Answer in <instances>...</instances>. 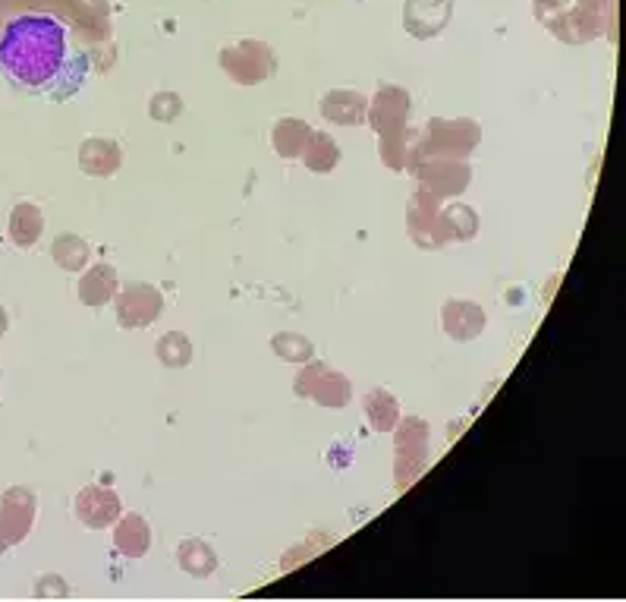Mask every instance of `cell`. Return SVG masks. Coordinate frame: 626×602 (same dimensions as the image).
Instances as JSON below:
<instances>
[{
	"mask_svg": "<svg viewBox=\"0 0 626 602\" xmlns=\"http://www.w3.org/2000/svg\"><path fill=\"white\" fill-rule=\"evenodd\" d=\"M66 64V29L51 13H20L0 32V69L25 89L54 86Z\"/></svg>",
	"mask_w": 626,
	"mask_h": 602,
	"instance_id": "cell-1",
	"label": "cell"
},
{
	"mask_svg": "<svg viewBox=\"0 0 626 602\" xmlns=\"http://www.w3.org/2000/svg\"><path fill=\"white\" fill-rule=\"evenodd\" d=\"M432 461V429L422 417H400L393 426V480L397 490H410Z\"/></svg>",
	"mask_w": 626,
	"mask_h": 602,
	"instance_id": "cell-2",
	"label": "cell"
},
{
	"mask_svg": "<svg viewBox=\"0 0 626 602\" xmlns=\"http://www.w3.org/2000/svg\"><path fill=\"white\" fill-rule=\"evenodd\" d=\"M482 142V127L473 117H432L419 130V152L415 158H466L473 155Z\"/></svg>",
	"mask_w": 626,
	"mask_h": 602,
	"instance_id": "cell-3",
	"label": "cell"
},
{
	"mask_svg": "<svg viewBox=\"0 0 626 602\" xmlns=\"http://www.w3.org/2000/svg\"><path fill=\"white\" fill-rule=\"evenodd\" d=\"M217 61L237 86H259L278 69V57L271 45H265L259 39H239L234 45L220 47Z\"/></svg>",
	"mask_w": 626,
	"mask_h": 602,
	"instance_id": "cell-4",
	"label": "cell"
},
{
	"mask_svg": "<svg viewBox=\"0 0 626 602\" xmlns=\"http://www.w3.org/2000/svg\"><path fill=\"white\" fill-rule=\"evenodd\" d=\"M293 395L303 398V401H315L331 410H341L353 398V385L346 379L344 373L331 369L322 359H309L303 363V369L296 373L293 379Z\"/></svg>",
	"mask_w": 626,
	"mask_h": 602,
	"instance_id": "cell-5",
	"label": "cell"
},
{
	"mask_svg": "<svg viewBox=\"0 0 626 602\" xmlns=\"http://www.w3.org/2000/svg\"><path fill=\"white\" fill-rule=\"evenodd\" d=\"M410 174L419 180V190L432 193L434 200H454L470 190L473 168L463 158H415Z\"/></svg>",
	"mask_w": 626,
	"mask_h": 602,
	"instance_id": "cell-6",
	"label": "cell"
},
{
	"mask_svg": "<svg viewBox=\"0 0 626 602\" xmlns=\"http://www.w3.org/2000/svg\"><path fill=\"white\" fill-rule=\"evenodd\" d=\"M114 310H117L120 329H149L164 313V297L145 281H130L127 288L117 290Z\"/></svg>",
	"mask_w": 626,
	"mask_h": 602,
	"instance_id": "cell-7",
	"label": "cell"
},
{
	"mask_svg": "<svg viewBox=\"0 0 626 602\" xmlns=\"http://www.w3.org/2000/svg\"><path fill=\"white\" fill-rule=\"evenodd\" d=\"M407 234L419 249L447 246V234L441 224V200H434L425 190H415L407 202Z\"/></svg>",
	"mask_w": 626,
	"mask_h": 602,
	"instance_id": "cell-8",
	"label": "cell"
},
{
	"mask_svg": "<svg viewBox=\"0 0 626 602\" xmlns=\"http://www.w3.org/2000/svg\"><path fill=\"white\" fill-rule=\"evenodd\" d=\"M35 514H39L35 492L25 490V486H10L0 495V534H3V539L10 546L22 542L25 536L32 534Z\"/></svg>",
	"mask_w": 626,
	"mask_h": 602,
	"instance_id": "cell-9",
	"label": "cell"
},
{
	"mask_svg": "<svg viewBox=\"0 0 626 602\" xmlns=\"http://www.w3.org/2000/svg\"><path fill=\"white\" fill-rule=\"evenodd\" d=\"M412 111V98L410 92L400 89V86H381L375 92V98L368 101L366 123L378 136L390 133V130H400L407 127Z\"/></svg>",
	"mask_w": 626,
	"mask_h": 602,
	"instance_id": "cell-10",
	"label": "cell"
},
{
	"mask_svg": "<svg viewBox=\"0 0 626 602\" xmlns=\"http://www.w3.org/2000/svg\"><path fill=\"white\" fill-rule=\"evenodd\" d=\"M454 17V0H407L403 3V25L412 39L429 42L438 39Z\"/></svg>",
	"mask_w": 626,
	"mask_h": 602,
	"instance_id": "cell-11",
	"label": "cell"
},
{
	"mask_svg": "<svg viewBox=\"0 0 626 602\" xmlns=\"http://www.w3.org/2000/svg\"><path fill=\"white\" fill-rule=\"evenodd\" d=\"M123 514L120 495L108 486H86L76 495V517L86 524L88 530H105L114 527V520Z\"/></svg>",
	"mask_w": 626,
	"mask_h": 602,
	"instance_id": "cell-12",
	"label": "cell"
},
{
	"mask_svg": "<svg viewBox=\"0 0 626 602\" xmlns=\"http://www.w3.org/2000/svg\"><path fill=\"white\" fill-rule=\"evenodd\" d=\"M544 29H548L554 39H561L563 45H589L592 39H598V35L605 32V23H602L595 13L583 10L580 3H573V7L563 10L561 17H554Z\"/></svg>",
	"mask_w": 626,
	"mask_h": 602,
	"instance_id": "cell-13",
	"label": "cell"
},
{
	"mask_svg": "<svg viewBox=\"0 0 626 602\" xmlns=\"http://www.w3.org/2000/svg\"><path fill=\"white\" fill-rule=\"evenodd\" d=\"M123 164V149L108 136H88L79 146V171L86 178H114Z\"/></svg>",
	"mask_w": 626,
	"mask_h": 602,
	"instance_id": "cell-14",
	"label": "cell"
},
{
	"mask_svg": "<svg viewBox=\"0 0 626 602\" xmlns=\"http://www.w3.org/2000/svg\"><path fill=\"white\" fill-rule=\"evenodd\" d=\"M441 325H444V335L454 341H475L485 332L488 319L475 300H447L441 307Z\"/></svg>",
	"mask_w": 626,
	"mask_h": 602,
	"instance_id": "cell-15",
	"label": "cell"
},
{
	"mask_svg": "<svg viewBox=\"0 0 626 602\" xmlns=\"http://www.w3.org/2000/svg\"><path fill=\"white\" fill-rule=\"evenodd\" d=\"M319 108H322L324 120H331V123H341V127H359V123H366L368 98L356 89H331L324 92Z\"/></svg>",
	"mask_w": 626,
	"mask_h": 602,
	"instance_id": "cell-16",
	"label": "cell"
},
{
	"mask_svg": "<svg viewBox=\"0 0 626 602\" xmlns=\"http://www.w3.org/2000/svg\"><path fill=\"white\" fill-rule=\"evenodd\" d=\"M114 546L127 558H142L152 549V527L142 514H120L114 520Z\"/></svg>",
	"mask_w": 626,
	"mask_h": 602,
	"instance_id": "cell-17",
	"label": "cell"
},
{
	"mask_svg": "<svg viewBox=\"0 0 626 602\" xmlns=\"http://www.w3.org/2000/svg\"><path fill=\"white\" fill-rule=\"evenodd\" d=\"M381 146H378V155L385 161V168L403 174L410 171V164L415 161V152H419V130L412 127H400V130H390V133L378 136Z\"/></svg>",
	"mask_w": 626,
	"mask_h": 602,
	"instance_id": "cell-18",
	"label": "cell"
},
{
	"mask_svg": "<svg viewBox=\"0 0 626 602\" xmlns=\"http://www.w3.org/2000/svg\"><path fill=\"white\" fill-rule=\"evenodd\" d=\"M117 290H120V278H117V271L105 262H98V266H91L79 278V300L86 303V307H105L110 303L114 297H117Z\"/></svg>",
	"mask_w": 626,
	"mask_h": 602,
	"instance_id": "cell-19",
	"label": "cell"
},
{
	"mask_svg": "<svg viewBox=\"0 0 626 602\" xmlns=\"http://www.w3.org/2000/svg\"><path fill=\"white\" fill-rule=\"evenodd\" d=\"M44 234V215L35 202H20L13 212H10V240L20 249H29L42 240Z\"/></svg>",
	"mask_w": 626,
	"mask_h": 602,
	"instance_id": "cell-20",
	"label": "cell"
},
{
	"mask_svg": "<svg viewBox=\"0 0 626 602\" xmlns=\"http://www.w3.org/2000/svg\"><path fill=\"white\" fill-rule=\"evenodd\" d=\"M309 136H312V127L305 120H300V117H283L271 130V146H274L278 155L293 161V158H303Z\"/></svg>",
	"mask_w": 626,
	"mask_h": 602,
	"instance_id": "cell-21",
	"label": "cell"
},
{
	"mask_svg": "<svg viewBox=\"0 0 626 602\" xmlns=\"http://www.w3.org/2000/svg\"><path fill=\"white\" fill-rule=\"evenodd\" d=\"M176 565L190 574V578H212L217 571V552L205 539H183L176 546Z\"/></svg>",
	"mask_w": 626,
	"mask_h": 602,
	"instance_id": "cell-22",
	"label": "cell"
},
{
	"mask_svg": "<svg viewBox=\"0 0 626 602\" xmlns=\"http://www.w3.org/2000/svg\"><path fill=\"white\" fill-rule=\"evenodd\" d=\"M363 410H366V420L375 432H393V426L400 423V401L390 395L388 388H371V391H366Z\"/></svg>",
	"mask_w": 626,
	"mask_h": 602,
	"instance_id": "cell-23",
	"label": "cell"
},
{
	"mask_svg": "<svg viewBox=\"0 0 626 602\" xmlns=\"http://www.w3.org/2000/svg\"><path fill=\"white\" fill-rule=\"evenodd\" d=\"M303 161L312 174H331V171L341 164V146H337V139L322 133V130H312L309 142H305Z\"/></svg>",
	"mask_w": 626,
	"mask_h": 602,
	"instance_id": "cell-24",
	"label": "cell"
},
{
	"mask_svg": "<svg viewBox=\"0 0 626 602\" xmlns=\"http://www.w3.org/2000/svg\"><path fill=\"white\" fill-rule=\"evenodd\" d=\"M441 224H444V234H447V244H466L478 234V215L475 208L463 205V202H451V205H441Z\"/></svg>",
	"mask_w": 626,
	"mask_h": 602,
	"instance_id": "cell-25",
	"label": "cell"
},
{
	"mask_svg": "<svg viewBox=\"0 0 626 602\" xmlns=\"http://www.w3.org/2000/svg\"><path fill=\"white\" fill-rule=\"evenodd\" d=\"M51 259L64 268V271H83V268L88 266V259H91V249H88V244L83 237H76V234H61V237L51 244Z\"/></svg>",
	"mask_w": 626,
	"mask_h": 602,
	"instance_id": "cell-26",
	"label": "cell"
},
{
	"mask_svg": "<svg viewBox=\"0 0 626 602\" xmlns=\"http://www.w3.org/2000/svg\"><path fill=\"white\" fill-rule=\"evenodd\" d=\"M154 354H158V359H161L168 369H186V366L193 363L195 351L186 332H168V335L158 341Z\"/></svg>",
	"mask_w": 626,
	"mask_h": 602,
	"instance_id": "cell-27",
	"label": "cell"
},
{
	"mask_svg": "<svg viewBox=\"0 0 626 602\" xmlns=\"http://www.w3.org/2000/svg\"><path fill=\"white\" fill-rule=\"evenodd\" d=\"M271 351L278 354V359L296 363V366H303V363L315 357V344L305 335H300V332H278L271 337Z\"/></svg>",
	"mask_w": 626,
	"mask_h": 602,
	"instance_id": "cell-28",
	"label": "cell"
},
{
	"mask_svg": "<svg viewBox=\"0 0 626 602\" xmlns=\"http://www.w3.org/2000/svg\"><path fill=\"white\" fill-rule=\"evenodd\" d=\"M149 114L158 123H173L180 114H183V98L176 92H158L149 101Z\"/></svg>",
	"mask_w": 626,
	"mask_h": 602,
	"instance_id": "cell-29",
	"label": "cell"
},
{
	"mask_svg": "<svg viewBox=\"0 0 626 602\" xmlns=\"http://www.w3.org/2000/svg\"><path fill=\"white\" fill-rule=\"evenodd\" d=\"M576 0H532V13L541 25H548L554 17H561L566 7H573Z\"/></svg>",
	"mask_w": 626,
	"mask_h": 602,
	"instance_id": "cell-30",
	"label": "cell"
},
{
	"mask_svg": "<svg viewBox=\"0 0 626 602\" xmlns=\"http://www.w3.org/2000/svg\"><path fill=\"white\" fill-rule=\"evenodd\" d=\"M7 329H10V315H7V310L0 307V337L7 335Z\"/></svg>",
	"mask_w": 626,
	"mask_h": 602,
	"instance_id": "cell-31",
	"label": "cell"
},
{
	"mask_svg": "<svg viewBox=\"0 0 626 602\" xmlns=\"http://www.w3.org/2000/svg\"><path fill=\"white\" fill-rule=\"evenodd\" d=\"M7 546H10V542H7V539H3V534H0V556L7 552Z\"/></svg>",
	"mask_w": 626,
	"mask_h": 602,
	"instance_id": "cell-32",
	"label": "cell"
},
{
	"mask_svg": "<svg viewBox=\"0 0 626 602\" xmlns=\"http://www.w3.org/2000/svg\"><path fill=\"white\" fill-rule=\"evenodd\" d=\"M3 25L7 23H3V10H0V32H3Z\"/></svg>",
	"mask_w": 626,
	"mask_h": 602,
	"instance_id": "cell-33",
	"label": "cell"
}]
</instances>
